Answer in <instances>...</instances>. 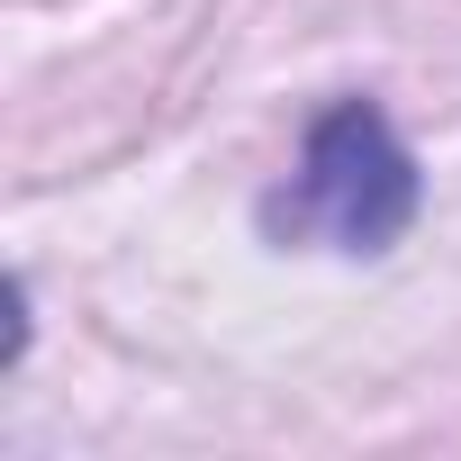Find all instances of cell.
<instances>
[{
    "mask_svg": "<svg viewBox=\"0 0 461 461\" xmlns=\"http://www.w3.org/2000/svg\"><path fill=\"white\" fill-rule=\"evenodd\" d=\"M281 236L299 245H335V254H380L416 226V154L398 145V127L371 100H335L308 145L290 190L263 208Z\"/></svg>",
    "mask_w": 461,
    "mask_h": 461,
    "instance_id": "cell-1",
    "label": "cell"
}]
</instances>
